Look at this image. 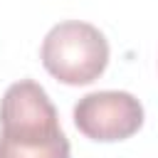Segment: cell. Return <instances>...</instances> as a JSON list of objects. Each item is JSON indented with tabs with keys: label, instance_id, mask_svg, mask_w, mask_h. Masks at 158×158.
<instances>
[{
	"label": "cell",
	"instance_id": "7a4b0ae2",
	"mask_svg": "<svg viewBox=\"0 0 158 158\" xmlns=\"http://www.w3.org/2000/svg\"><path fill=\"white\" fill-rule=\"evenodd\" d=\"M42 64L62 84H91L109 64V42L94 25L67 20L47 32L42 42Z\"/></svg>",
	"mask_w": 158,
	"mask_h": 158
},
{
	"label": "cell",
	"instance_id": "6da1fadb",
	"mask_svg": "<svg viewBox=\"0 0 158 158\" xmlns=\"http://www.w3.org/2000/svg\"><path fill=\"white\" fill-rule=\"evenodd\" d=\"M0 158H69L57 109L32 79H20L2 94Z\"/></svg>",
	"mask_w": 158,
	"mask_h": 158
},
{
	"label": "cell",
	"instance_id": "3957f363",
	"mask_svg": "<svg viewBox=\"0 0 158 158\" xmlns=\"http://www.w3.org/2000/svg\"><path fill=\"white\" fill-rule=\"evenodd\" d=\"M74 123L91 141H123L143 126V106L128 91H94L77 101Z\"/></svg>",
	"mask_w": 158,
	"mask_h": 158
}]
</instances>
